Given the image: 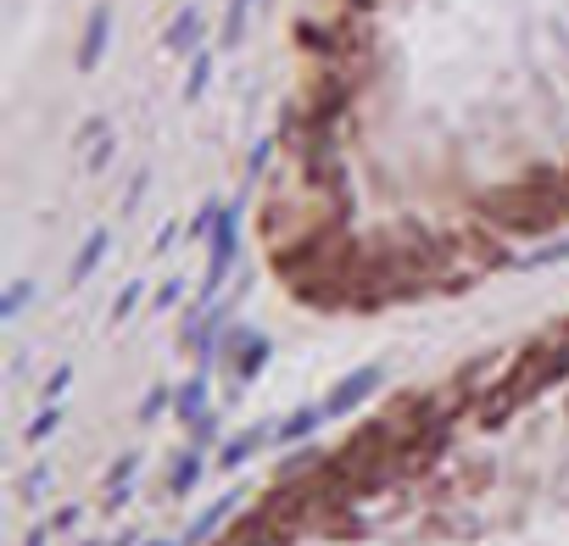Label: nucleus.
<instances>
[{"mask_svg":"<svg viewBox=\"0 0 569 546\" xmlns=\"http://www.w3.org/2000/svg\"><path fill=\"white\" fill-rule=\"evenodd\" d=\"M218 218H223V202H207V207H202L196 218H190V229H184V234H190V240H213Z\"/></svg>","mask_w":569,"mask_h":546,"instance_id":"obj_19","label":"nucleus"},{"mask_svg":"<svg viewBox=\"0 0 569 546\" xmlns=\"http://www.w3.org/2000/svg\"><path fill=\"white\" fill-rule=\"evenodd\" d=\"M207 78H213V51H196L190 57V78H184V101H202Z\"/></svg>","mask_w":569,"mask_h":546,"instance_id":"obj_17","label":"nucleus"},{"mask_svg":"<svg viewBox=\"0 0 569 546\" xmlns=\"http://www.w3.org/2000/svg\"><path fill=\"white\" fill-rule=\"evenodd\" d=\"M179 295H184V284H179V279H168V284L157 290V313H168V307L179 302Z\"/></svg>","mask_w":569,"mask_h":546,"instance_id":"obj_26","label":"nucleus"},{"mask_svg":"<svg viewBox=\"0 0 569 546\" xmlns=\"http://www.w3.org/2000/svg\"><path fill=\"white\" fill-rule=\"evenodd\" d=\"M268 357H274V340L252 335V340L241 345V357H234V379H257V374L268 368Z\"/></svg>","mask_w":569,"mask_h":546,"instance_id":"obj_12","label":"nucleus"},{"mask_svg":"<svg viewBox=\"0 0 569 546\" xmlns=\"http://www.w3.org/2000/svg\"><path fill=\"white\" fill-rule=\"evenodd\" d=\"M558 379H569V340H531L525 352L513 357V368L503 374L497 390H486L481 402V424H503L519 402H531L536 390H553Z\"/></svg>","mask_w":569,"mask_h":546,"instance_id":"obj_1","label":"nucleus"},{"mask_svg":"<svg viewBox=\"0 0 569 546\" xmlns=\"http://www.w3.org/2000/svg\"><path fill=\"white\" fill-rule=\"evenodd\" d=\"M268 157H274V139H257V151H252V162H246V184H257V179H263Z\"/></svg>","mask_w":569,"mask_h":546,"instance_id":"obj_23","label":"nucleus"},{"mask_svg":"<svg viewBox=\"0 0 569 546\" xmlns=\"http://www.w3.org/2000/svg\"><path fill=\"white\" fill-rule=\"evenodd\" d=\"M45 535H51V530H34V535H28L23 546H45Z\"/></svg>","mask_w":569,"mask_h":546,"instance_id":"obj_28","label":"nucleus"},{"mask_svg":"<svg viewBox=\"0 0 569 546\" xmlns=\"http://www.w3.org/2000/svg\"><path fill=\"white\" fill-rule=\"evenodd\" d=\"M107 39H112V7H95V12H89V23H84V39H78V68H84V73L101 68Z\"/></svg>","mask_w":569,"mask_h":546,"instance_id":"obj_7","label":"nucleus"},{"mask_svg":"<svg viewBox=\"0 0 569 546\" xmlns=\"http://www.w3.org/2000/svg\"><path fill=\"white\" fill-rule=\"evenodd\" d=\"M558 263H569V234H558V240H547V245H536V252L519 263V268H558Z\"/></svg>","mask_w":569,"mask_h":546,"instance_id":"obj_18","label":"nucleus"},{"mask_svg":"<svg viewBox=\"0 0 569 546\" xmlns=\"http://www.w3.org/2000/svg\"><path fill=\"white\" fill-rule=\"evenodd\" d=\"M140 302H146V284H140V279H134V284H123V290H118V307H112V318L123 324V318H129V313H134Z\"/></svg>","mask_w":569,"mask_h":546,"instance_id":"obj_21","label":"nucleus"},{"mask_svg":"<svg viewBox=\"0 0 569 546\" xmlns=\"http://www.w3.org/2000/svg\"><path fill=\"white\" fill-rule=\"evenodd\" d=\"M107 252H112V229H89V240L78 245V257H73V274H68V279H73V284H84L95 268L107 263Z\"/></svg>","mask_w":569,"mask_h":546,"instance_id":"obj_9","label":"nucleus"},{"mask_svg":"<svg viewBox=\"0 0 569 546\" xmlns=\"http://www.w3.org/2000/svg\"><path fill=\"white\" fill-rule=\"evenodd\" d=\"M73 385V363H62L57 374H51V385H45V402H62V390Z\"/></svg>","mask_w":569,"mask_h":546,"instance_id":"obj_24","label":"nucleus"},{"mask_svg":"<svg viewBox=\"0 0 569 546\" xmlns=\"http://www.w3.org/2000/svg\"><path fill=\"white\" fill-rule=\"evenodd\" d=\"M84 546H95V541H84Z\"/></svg>","mask_w":569,"mask_h":546,"instance_id":"obj_30","label":"nucleus"},{"mask_svg":"<svg viewBox=\"0 0 569 546\" xmlns=\"http://www.w3.org/2000/svg\"><path fill=\"white\" fill-rule=\"evenodd\" d=\"M134 469H140V452H123V458L112 463V474H107V485H112L107 502H112V508H123V502H129V474H134Z\"/></svg>","mask_w":569,"mask_h":546,"instance_id":"obj_16","label":"nucleus"},{"mask_svg":"<svg viewBox=\"0 0 569 546\" xmlns=\"http://www.w3.org/2000/svg\"><path fill=\"white\" fill-rule=\"evenodd\" d=\"M241 257V207H223L218 229H213V263H207V284H202V302H218V290Z\"/></svg>","mask_w":569,"mask_h":546,"instance_id":"obj_3","label":"nucleus"},{"mask_svg":"<svg viewBox=\"0 0 569 546\" xmlns=\"http://www.w3.org/2000/svg\"><path fill=\"white\" fill-rule=\"evenodd\" d=\"M324 418H329V413H324V402H318V408L307 402V408H296L291 418L279 424V440H307V435H318V424H324Z\"/></svg>","mask_w":569,"mask_h":546,"instance_id":"obj_13","label":"nucleus"},{"mask_svg":"<svg viewBox=\"0 0 569 546\" xmlns=\"http://www.w3.org/2000/svg\"><path fill=\"white\" fill-rule=\"evenodd\" d=\"M229 513H234V496H223V502H213L196 524H190V541H213L218 535V524H229Z\"/></svg>","mask_w":569,"mask_h":546,"instance_id":"obj_15","label":"nucleus"},{"mask_svg":"<svg viewBox=\"0 0 569 546\" xmlns=\"http://www.w3.org/2000/svg\"><path fill=\"white\" fill-rule=\"evenodd\" d=\"M202 28H207V23H202V7H184V12L168 23V51H173V57H196V51H202Z\"/></svg>","mask_w":569,"mask_h":546,"instance_id":"obj_8","label":"nucleus"},{"mask_svg":"<svg viewBox=\"0 0 569 546\" xmlns=\"http://www.w3.org/2000/svg\"><path fill=\"white\" fill-rule=\"evenodd\" d=\"M28 295H34V279H17V284L7 290V302H0V318H7V324H12V318L23 313V302H28Z\"/></svg>","mask_w":569,"mask_h":546,"instance_id":"obj_20","label":"nucleus"},{"mask_svg":"<svg viewBox=\"0 0 569 546\" xmlns=\"http://www.w3.org/2000/svg\"><path fill=\"white\" fill-rule=\"evenodd\" d=\"M57 424H62V413H57V402H51V408H45V413L28 424V440H51V435H57Z\"/></svg>","mask_w":569,"mask_h":546,"instance_id":"obj_22","label":"nucleus"},{"mask_svg":"<svg viewBox=\"0 0 569 546\" xmlns=\"http://www.w3.org/2000/svg\"><path fill=\"white\" fill-rule=\"evenodd\" d=\"M296 535L291 530H284L279 519H268L263 508L252 513V519H241V524H234L229 535H223V546H291Z\"/></svg>","mask_w":569,"mask_h":546,"instance_id":"obj_5","label":"nucleus"},{"mask_svg":"<svg viewBox=\"0 0 569 546\" xmlns=\"http://www.w3.org/2000/svg\"><path fill=\"white\" fill-rule=\"evenodd\" d=\"M68 524H78V508H62V513L51 519V530H68Z\"/></svg>","mask_w":569,"mask_h":546,"instance_id":"obj_27","label":"nucleus"},{"mask_svg":"<svg viewBox=\"0 0 569 546\" xmlns=\"http://www.w3.org/2000/svg\"><path fill=\"white\" fill-rule=\"evenodd\" d=\"M196 480H202V446H184V452L173 458V469H168V496H190Z\"/></svg>","mask_w":569,"mask_h":546,"instance_id":"obj_10","label":"nucleus"},{"mask_svg":"<svg viewBox=\"0 0 569 546\" xmlns=\"http://www.w3.org/2000/svg\"><path fill=\"white\" fill-rule=\"evenodd\" d=\"M486 213H492V223H503L513 234H553L569 218V184H558V179H525V184H513V190L486 195Z\"/></svg>","mask_w":569,"mask_h":546,"instance_id":"obj_2","label":"nucleus"},{"mask_svg":"<svg viewBox=\"0 0 569 546\" xmlns=\"http://www.w3.org/2000/svg\"><path fill=\"white\" fill-rule=\"evenodd\" d=\"M246 23H252V0H229L223 7V51H234L246 39Z\"/></svg>","mask_w":569,"mask_h":546,"instance_id":"obj_14","label":"nucleus"},{"mask_svg":"<svg viewBox=\"0 0 569 546\" xmlns=\"http://www.w3.org/2000/svg\"><path fill=\"white\" fill-rule=\"evenodd\" d=\"M173 413H179V424H196V418H207V374H196L179 396H173Z\"/></svg>","mask_w":569,"mask_h":546,"instance_id":"obj_11","label":"nucleus"},{"mask_svg":"<svg viewBox=\"0 0 569 546\" xmlns=\"http://www.w3.org/2000/svg\"><path fill=\"white\" fill-rule=\"evenodd\" d=\"M274 440H279V424H252L246 435H234L223 452H218V469H229V474H234V469H246V463L263 452V446H274Z\"/></svg>","mask_w":569,"mask_h":546,"instance_id":"obj_6","label":"nucleus"},{"mask_svg":"<svg viewBox=\"0 0 569 546\" xmlns=\"http://www.w3.org/2000/svg\"><path fill=\"white\" fill-rule=\"evenodd\" d=\"M146 546H179V541H146Z\"/></svg>","mask_w":569,"mask_h":546,"instance_id":"obj_29","label":"nucleus"},{"mask_svg":"<svg viewBox=\"0 0 569 546\" xmlns=\"http://www.w3.org/2000/svg\"><path fill=\"white\" fill-rule=\"evenodd\" d=\"M168 396H173V390H152V396H146V408H140V418L152 424V418H157V413L168 408Z\"/></svg>","mask_w":569,"mask_h":546,"instance_id":"obj_25","label":"nucleus"},{"mask_svg":"<svg viewBox=\"0 0 569 546\" xmlns=\"http://www.w3.org/2000/svg\"><path fill=\"white\" fill-rule=\"evenodd\" d=\"M379 385H386V368H379V363H363L358 374H347L336 390L324 396V413H329V418H347L352 408H363V402H368V396H374Z\"/></svg>","mask_w":569,"mask_h":546,"instance_id":"obj_4","label":"nucleus"}]
</instances>
